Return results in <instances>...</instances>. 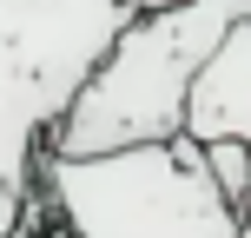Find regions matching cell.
<instances>
[{
	"instance_id": "7a4b0ae2",
	"label": "cell",
	"mask_w": 251,
	"mask_h": 238,
	"mask_svg": "<svg viewBox=\"0 0 251 238\" xmlns=\"http://www.w3.org/2000/svg\"><path fill=\"white\" fill-rule=\"evenodd\" d=\"M238 20H251V0H178V7L139 13L100 60V73L86 79L73 113L60 119L53 152L93 159V152L152 146V139L185 132L192 86Z\"/></svg>"
},
{
	"instance_id": "6da1fadb",
	"label": "cell",
	"mask_w": 251,
	"mask_h": 238,
	"mask_svg": "<svg viewBox=\"0 0 251 238\" xmlns=\"http://www.w3.org/2000/svg\"><path fill=\"white\" fill-rule=\"evenodd\" d=\"M132 20L139 0H0V232L20 225L60 119Z\"/></svg>"
},
{
	"instance_id": "8992f818",
	"label": "cell",
	"mask_w": 251,
	"mask_h": 238,
	"mask_svg": "<svg viewBox=\"0 0 251 238\" xmlns=\"http://www.w3.org/2000/svg\"><path fill=\"white\" fill-rule=\"evenodd\" d=\"M238 238H251V212H245V225H238Z\"/></svg>"
},
{
	"instance_id": "3957f363",
	"label": "cell",
	"mask_w": 251,
	"mask_h": 238,
	"mask_svg": "<svg viewBox=\"0 0 251 238\" xmlns=\"http://www.w3.org/2000/svg\"><path fill=\"white\" fill-rule=\"evenodd\" d=\"M40 185L79 238H238L245 225V212L218 192L199 132L93 152V159H66L47 146Z\"/></svg>"
},
{
	"instance_id": "277c9868",
	"label": "cell",
	"mask_w": 251,
	"mask_h": 238,
	"mask_svg": "<svg viewBox=\"0 0 251 238\" xmlns=\"http://www.w3.org/2000/svg\"><path fill=\"white\" fill-rule=\"evenodd\" d=\"M185 132L199 139H251V20L225 33V47L205 60L192 86V119Z\"/></svg>"
},
{
	"instance_id": "5b68a950",
	"label": "cell",
	"mask_w": 251,
	"mask_h": 238,
	"mask_svg": "<svg viewBox=\"0 0 251 238\" xmlns=\"http://www.w3.org/2000/svg\"><path fill=\"white\" fill-rule=\"evenodd\" d=\"M212 152V179L238 212H251V139H205Z\"/></svg>"
}]
</instances>
